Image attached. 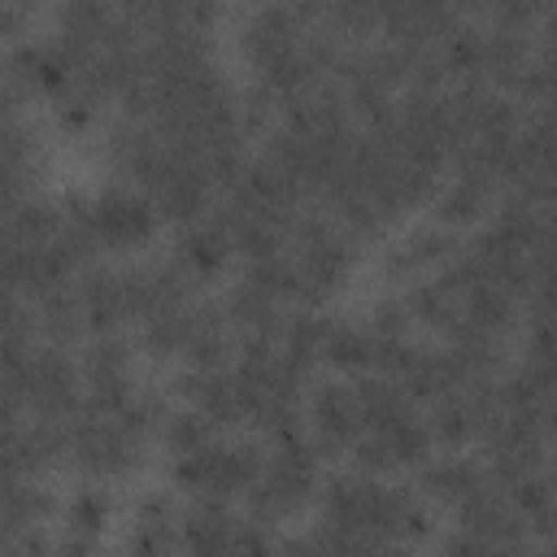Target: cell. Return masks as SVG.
Returning <instances> with one entry per match:
<instances>
[{
	"instance_id": "1",
	"label": "cell",
	"mask_w": 557,
	"mask_h": 557,
	"mask_svg": "<svg viewBox=\"0 0 557 557\" xmlns=\"http://www.w3.org/2000/svg\"><path fill=\"white\" fill-rule=\"evenodd\" d=\"M91 226H96V239L100 244H113V248H131L139 244L148 231H152V209L148 200L139 196H126V191H109L91 205Z\"/></svg>"
},
{
	"instance_id": "13",
	"label": "cell",
	"mask_w": 557,
	"mask_h": 557,
	"mask_svg": "<svg viewBox=\"0 0 557 557\" xmlns=\"http://www.w3.org/2000/svg\"><path fill=\"white\" fill-rule=\"evenodd\" d=\"M405 309L400 305H379L374 309V335H405Z\"/></svg>"
},
{
	"instance_id": "7",
	"label": "cell",
	"mask_w": 557,
	"mask_h": 557,
	"mask_svg": "<svg viewBox=\"0 0 557 557\" xmlns=\"http://www.w3.org/2000/svg\"><path fill=\"white\" fill-rule=\"evenodd\" d=\"M487 200V178H474V174H461L444 196H440V218L444 222H470Z\"/></svg>"
},
{
	"instance_id": "9",
	"label": "cell",
	"mask_w": 557,
	"mask_h": 557,
	"mask_svg": "<svg viewBox=\"0 0 557 557\" xmlns=\"http://www.w3.org/2000/svg\"><path fill=\"white\" fill-rule=\"evenodd\" d=\"M322 357L335 361L339 370L370 366V335H361V331H352V326H331L326 339H322Z\"/></svg>"
},
{
	"instance_id": "6",
	"label": "cell",
	"mask_w": 557,
	"mask_h": 557,
	"mask_svg": "<svg viewBox=\"0 0 557 557\" xmlns=\"http://www.w3.org/2000/svg\"><path fill=\"white\" fill-rule=\"evenodd\" d=\"M483 479H479V470L470 466V461H435V466H426V474H422V487L431 492V496H440V500H461V496H470L474 487H479Z\"/></svg>"
},
{
	"instance_id": "8",
	"label": "cell",
	"mask_w": 557,
	"mask_h": 557,
	"mask_svg": "<svg viewBox=\"0 0 557 557\" xmlns=\"http://www.w3.org/2000/svg\"><path fill=\"white\" fill-rule=\"evenodd\" d=\"M91 387H122L126 383V348L117 339H100L96 348H87V361H83Z\"/></svg>"
},
{
	"instance_id": "12",
	"label": "cell",
	"mask_w": 557,
	"mask_h": 557,
	"mask_svg": "<svg viewBox=\"0 0 557 557\" xmlns=\"http://www.w3.org/2000/svg\"><path fill=\"white\" fill-rule=\"evenodd\" d=\"M357 466H361V470H387V466H396L392 444H387L383 431H370V435L357 440Z\"/></svg>"
},
{
	"instance_id": "4",
	"label": "cell",
	"mask_w": 557,
	"mask_h": 557,
	"mask_svg": "<svg viewBox=\"0 0 557 557\" xmlns=\"http://www.w3.org/2000/svg\"><path fill=\"white\" fill-rule=\"evenodd\" d=\"M357 405H361V422L370 431H387L392 422H400V418L413 413L409 400H405V392H396L392 383H379V379H366L357 387Z\"/></svg>"
},
{
	"instance_id": "3",
	"label": "cell",
	"mask_w": 557,
	"mask_h": 557,
	"mask_svg": "<svg viewBox=\"0 0 557 557\" xmlns=\"http://www.w3.org/2000/svg\"><path fill=\"white\" fill-rule=\"evenodd\" d=\"M78 305H83L87 326H96V331L113 326L126 313V305H122V278L109 274V270H87L83 283H78Z\"/></svg>"
},
{
	"instance_id": "11",
	"label": "cell",
	"mask_w": 557,
	"mask_h": 557,
	"mask_svg": "<svg viewBox=\"0 0 557 557\" xmlns=\"http://www.w3.org/2000/svg\"><path fill=\"white\" fill-rule=\"evenodd\" d=\"M470 431H474V418H470L466 400H444L435 409V418H431V440L461 444V440H470Z\"/></svg>"
},
{
	"instance_id": "5",
	"label": "cell",
	"mask_w": 557,
	"mask_h": 557,
	"mask_svg": "<svg viewBox=\"0 0 557 557\" xmlns=\"http://www.w3.org/2000/svg\"><path fill=\"white\" fill-rule=\"evenodd\" d=\"M83 305H78V292L70 296L65 287H52V292H44L39 296V326L52 335V339H74L78 331H83Z\"/></svg>"
},
{
	"instance_id": "2",
	"label": "cell",
	"mask_w": 557,
	"mask_h": 557,
	"mask_svg": "<svg viewBox=\"0 0 557 557\" xmlns=\"http://www.w3.org/2000/svg\"><path fill=\"white\" fill-rule=\"evenodd\" d=\"M313 426H318V448H344L348 440H357V431L366 426L361 422V405H357V392L339 387V383H322L313 392Z\"/></svg>"
},
{
	"instance_id": "10",
	"label": "cell",
	"mask_w": 557,
	"mask_h": 557,
	"mask_svg": "<svg viewBox=\"0 0 557 557\" xmlns=\"http://www.w3.org/2000/svg\"><path fill=\"white\" fill-rule=\"evenodd\" d=\"M165 440H170L174 453H191V448L213 440V418H205L200 409L196 413H174L170 426H165Z\"/></svg>"
}]
</instances>
